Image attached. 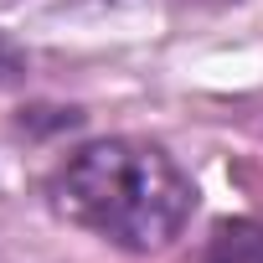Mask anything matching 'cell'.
<instances>
[{"label":"cell","instance_id":"obj_1","mask_svg":"<svg viewBox=\"0 0 263 263\" xmlns=\"http://www.w3.org/2000/svg\"><path fill=\"white\" fill-rule=\"evenodd\" d=\"M52 191L78 227H88L93 237L124 253L171 248L196 212V186L176 165V155L129 135L83 145L57 171Z\"/></svg>","mask_w":263,"mask_h":263},{"label":"cell","instance_id":"obj_2","mask_svg":"<svg viewBox=\"0 0 263 263\" xmlns=\"http://www.w3.org/2000/svg\"><path fill=\"white\" fill-rule=\"evenodd\" d=\"M201 263H263V217L217 222V232L206 237Z\"/></svg>","mask_w":263,"mask_h":263},{"label":"cell","instance_id":"obj_3","mask_svg":"<svg viewBox=\"0 0 263 263\" xmlns=\"http://www.w3.org/2000/svg\"><path fill=\"white\" fill-rule=\"evenodd\" d=\"M11 72H16V52L0 42V78H11Z\"/></svg>","mask_w":263,"mask_h":263}]
</instances>
